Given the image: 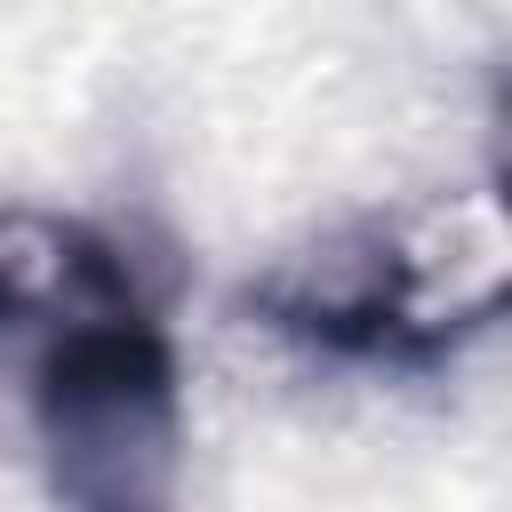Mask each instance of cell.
Masks as SVG:
<instances>
[{
  "instance_id": "cell-1",
  "label": "cell",
  "mask_w": 512,
  "mask_h": 512,
  "mask_svg": "<svg viewBox=\"0 0 512 512\" xmlns=\"http://www.w3.org/2000/svg\"><path fill=\"white\" fill-rule=\"evenodd\" d=\"M32 448L64 512H184V360L152 264L96 224L48 232Z\"/></svg>"
},
{
  "instance_id": "cell-2",
  "label": "cell",
  "mask_w": 512,
  "mask_h": 512,
  "mask_svg": "<svg viewBox=\"0 0 512 512\" xmlns=\"http://www.w3.org/2000/svg\"><path fill=\"white\" fill-rule=\"evenodd\" d=\"M240 312L272 328L280 344L328 360V368H368V376H440L456 368L488 328H496V288L464 304H432L416 256L392 232H344L320 240L264 280L240 288Z\"/></svg>"
},
{
  "instance_id": "cell-3",
  "label": "cell",
  "mask_w": 512,
  "mask_h": 512,
  "mask_svg": "<svg viewBox=\"0 0 512 512\" xmlns=\"http://www.w3.org/2000/svg\"><path fill=\"white\" fill-rule=\"evenodd\" d=\"M48 312V280L32 272V256L16 248V224H0V336H16L24 320Z\"/></svg>"
}]
</instances>
